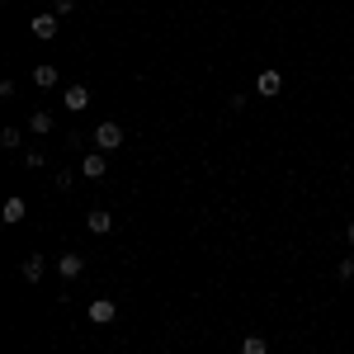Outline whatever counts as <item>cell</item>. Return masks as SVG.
Segmentation results:
<instances>
[{"instance_id":"cell-1","label":"cell","mask_w":354,"mask_h":354,"mask_svg":"<svg viewBox=\"0 0 354 354\" xmlns=\"http://www.w3.org/2000/svg\"><path fill=\"white\" fill-rule=\"evenodd\" d=\"M123 147V128L118 123H100L95 128V151H118Z\"/></svg>"},{"instance_id":"cell-2","label":"cell","mask_w":354,"mask_h":354,"mask_svg":"<svg viewBox=\"0 0 354 354\" xmlns=\"http://www.w3.org/2000/svg\"><path fill=\"white\" fill-rule=\"evenodd\" d=\"M85 317H90L95 326H109V322H118V302H113V298H95Z\"/></svg>"},{"instance_id":"cell-3","label":"cell","mask_w":354,"mask_h":354,"mask_svg":"<svg viewBox=\"0 0 354 354\" xmlns=\"http://www.w3.org/2000/svg\"><path fill=\"white\" fill-rule=\"evenodd\" d=\"M57 274H62V279H81L85 274V255H76V250L57 255Z\"/></svg>"},{"instance_id":"cell-4","label":"cell","mask_w":354,"mask_h":354,"mask_svg":"<svg viewBox=\"0 0 354 354\" xmlns=\"http://www.w3.org/2000/svg\"><path fill=\"white\" fill-rule=\"evenodd\" d=\"M24 213H28V203L15 194V198H5V208H0V222L5 227H15V222H24Z\"/></svg>"},{"instance_id":"cell-5","label":"cell","mask_w":354,"mask_h":354,"mask_svg":"<svg viewBox=\"0 0 354 354\" xmlns=\"http://www.w3.org/2000/svg\"><path fill=\"white\" fill-rule=\"evenodd\" d=\"M104 156H109V151H90V156L81 161V175H85V180H104Z\"/></svg>"},{"instance_id":"cell-6","label":"cell","mask_w":354,"mask_h":354,"mask_svg":"<svg viewBox=\"0 0 354 354\" xmlns=\"http://www.w3.org/2000/svg\"><path fill=\"white\" fill-rule=\"evenodd\" d=\"M33 38H43V43H48V38H57V15H33Z\"/></svg>"},{"instance_id":"cell-7","label":"cell","mask_w":354,"mask_h":354,"mask_svg":"<svg viewBox=\"0 0 354 354\" xmlns=\"http://www.w3.org/2000/svg\"><path fill=\"white\" fill-rule=\"evenodd\" d=\"M66 109L71 113L90 109V90H85V85H66Z\"/></svg>"},{"instance_id":"cell-8","label":"cell","mask_w":354,"mask_h":354,"mask_svg":"<svg viewBox=\"0 0 354 354\" xmlns=\"http://www.w3.org/2000/svg\"><path fill=\"white\" fill-rule=\"evenodd\" d=\"M85 227H90L95 236H104V232H113V213H104V208H95V213L85 218Z\"/></svg>"},{"instance_id":"cell-9","label":"cell","mask_w":354,"mask_h":354,"mask_svg":"<svg viewBox=\"0 0 354 354\" xmlns=\"http://www.w3.org/2000/svg\"><path fill=\"white\" fill-rule=\"evenodd\" d=\"M255 90H260V95H279V90H283V76H279V71H260V76H255Z\"/></svg>"},{"instance_id":"cell-10","label":"cell","mask_w":354,"mask_h":354,"mask_svg":"<svg viewBox=\"0 0 354 354\" xmlns=\"http://www.w3.org/2000/svg\"><path fill=\"white\" fill-rule=\"evenodd\" d=\"M57 81H62V71H57V66H33V85H38V90H53Z\"/></svg>"},{"instance_id":"cell-11","label":"cell","mask_w":354,"mask_h":354,"mask_svg":"<svg viewBox=\"0 0 354 354\" xmlns=\"http://www.w3.org/2000/svg\"><path fill=\"white\" fill-rule=\"evenodd\" d=\"M28 133H38V137L53 133V113H48V109H33V113H28Z\"/></svg>"},{"instance_id":"cell-12","label":"cell","mask_w":354,"mask_h":354,"mask_svg":"<svg viewBox=\"0 0 354 354\" xmlns=\"http://www.w3.org/2000/svg\"><path fill=\"white\" fill-rule=\"evenodd\" d=\"M241 354H270V340H265V335H245Z\"/></svg>"},{"instance_id":"cell-13","label":"cell","mask_w":354,"mask_h":354,"mask_svg":"<svg viewBox=\"0 0 354 354\" xmlns=\"http://www.w3.org/2000/svg\"><path fill=\"white\" fill-rule=\"evenodd\" d=\"M24 279H28V283L43 279V255H28V260H24Z\"/></svg>"},{"instance_id":"cell-14","label":"cell","mask_w":354,"mask_h":354,"mask_svg":"<svg viewBox=\"0 0 354 354\" xmlns=\"http://www.w3.org/2000/svg\"><path fill=\"white\" fill-rule=\"evenodd\" d=\"M71 10H76V0H53V15H57V19H66Z\"/></svg>"},{"instance_id":"cell-15","label":"cell","mask_w":354,"mask_h":354,"mask_svg":"<svg viewBox=\"0 0 354 354\" xmlns=\"http://www.w3.org/2000/svg\"><path fill=\"white\" fill-rule=\"evenodd\" d=\"M0 147H10V151H15V147H19V128H5V133H0Z\"/></svg>"},{"instance_id":"cell-16","label":"cell","mask_w":354,"mask_h":354,"mask_svg":"<svg viewBox=\"0 0 354 354\" xmlns=\"http://www.w3.org/2000/svg\"><path fill=\"white\" fill-rule=\"evenodd\" d=\"M345 236H350V245H354V222H350V227H345Z\"/></svg>"}]
</instances>
